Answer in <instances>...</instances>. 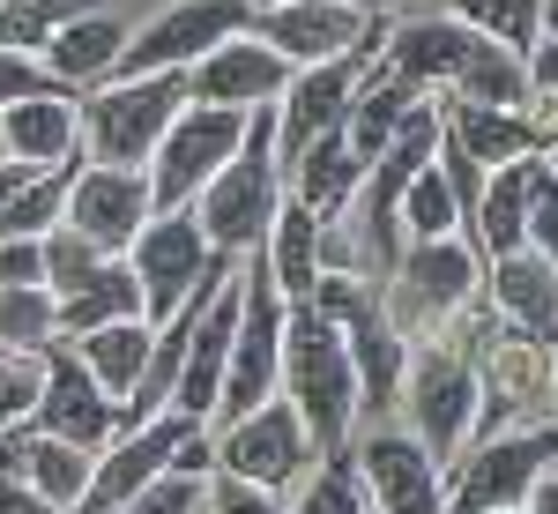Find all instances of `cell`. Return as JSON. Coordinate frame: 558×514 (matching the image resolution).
<instances>
[{"instance_id": "1", "label": "cell", "mask_w": 558, "mask_h": 514, "mask_svg": "<svg viewBox=\"0 0 558 514\" xmlns=\"http://www.w3.org/2000/svg\"><path fill=\"white\" fill-rule=\"evenodd\" d=\"M283 395L299 403V418L313 426V447L320 455H343L365 395H357L350 336L313 299H291V321H283Z\"/></svg>"}, {"instance_id": "2", "label": "cell", "mask_w": 558, "mask_h": 514, "mask_svg": "<svg viewBox=\"0 0 558 514\" xmlns=\"http://www.w3.org/2000/svg\"><path fill=\"white\" fill-rule=\"evenodd\" d=\"M276 210H283V165H276V105H254L246 112V142L239 157L216 171L202 187V231H209L216 254L246 261V254H268V231H276Z\"/></svg>"}, {"instance_id": "3", "label": "cell", "mask_w": 558, "mask_h": 514, "mask_svg": "<svg viewBox=\"0 0 558 514\" xmlns=\"http://www.w3.org/2000/svg\"><path fill=\"white\" fill-rule=\"evenodd\" d=\"M283 321H291V299L276 291L268 276V254L239 261V336H231V373H223V395H216V426L260 410L268 395H283Z\"/></svg>"}, {"instance_id": "4", "label": "cell", "mask_w": 558, "mask_h": 514, "mask_svg": "<svg viewBox=\"0 0 558 514\" xmlns=\"http://www.w3.org/2000/svg\"><path fill=\"white\" fill-rule=\"evenodd\" d=\"M194 105L186 75H142V83H105L83 97V142H89V165H134L149 171L157 142L179 112Z\"/></svg>"}, {"instance_id": "5", "label": "cell", "mask_w": 558, "mask_h": 514, "mask_svg": "<svg viewBox=\"0 0 558 514\" xmlns=\"http://www.w3.org/2000/svg\"><path fill=\"white\" fill-rule=\"evenodd\" d=\"M134 276H142V306H149V321L165 328L186 299H202L209 284L231 276V254H216L209 231H202V216L194 210H157L142 224V239L128 247Z\"/></svg>"}, {"instance_id": "6", "label": "cell", "mask_w": 558, "mask_h": 514, "mask_svg": "<svg viewBox=\"0 0 558 514\" xmlns=\"http://www.w3.org/2000/svg\"><path fill=\"white\" fill-rule=\"evenodd\" d=\"M216 470L246 477V485H268V492H291L313 477L320 463V447H313V426L299 418V403L291 395H268L260 410L246 418H231V426H216Z\"/></svg>"}, {"instance_id": "7", "label": "cell", "mask_w": 558, "mask_h": 514, "mask_svg": "<svg viewBox=\"0 0 558 514\" xmlns=\"http://www.w3.org/2000/svg\"><path fill=\"white\" fill-rule=\"evenodd\" d=\"M254 31V0H172L165 15H149L120 52L112 83H142V75H186L202 52H216L223 38Z\"/></svg>"}, {"instance_id": "8", "label": "cell", "mask_w": 558, "mask_h": 514, "mask_svg": "<svg viewBox=\"0 0 558 514\" xmlns=\"http://www.w3.org/2000/svg\"><path fill=\"white\" fill-rule=\"evenodd\" d=\"M239 142H246V112H231V105H186L172 128H165L157 157H149L157 210H194L202 187L239 157Z\"/></svg>"}, {"instance_id": "9", "label": "cell", "mask_w": 558, "mask_h": 514, "mask_svg": "<svg viewBox=\"0 0 558 514\" xmlns=\"http://www.w3.org/2000/svg\"><path fill=\"white\" fill-rule=\"evenodd\" d=\"M432 157H439V112L417 105V112L402 120V134H395L380 157L365 165V187H357V202H350L357 247H365V254H380L387 268L402 261V247H395V231H402V194H410V179H417Z\"/></svg>"}, {"instance_id": "10", "label": "cell", "mask_w": 558, "mask_h": 514, "mask_svg": "<svg viewBox=\"0 0 558 514\" xmlns=\"http://www.w3.org/2000/svg\"><path fill=\"white\" fill-rule=\"evenodd\" d=\"M476 291V247L462 231L447 239H410L395 261V284H387V313L402 336H432L447 313H462Z\"/></svg>"}, {"instance_id": "11", "label": "cell", "mask_w": 558, "mask_h": 514, "mask_svg": "<svg viewBox=\"0 0 558 514\" xmlns=\"http://www.w3.org/2000/svg\"><path fill=\"white\" fill-rule=\"evenodd\" d=\"M544 463H558V426L544 432H492L447 477V514H492V507H529Z\"/></svg>"}, {"instance_id": "12", "label": "cell", "mask_w": 558, "mask_h": 514, "mask_svg": "<svg viewBox=\"0 0 558 514\" xmlns=\"http://www.w3.org/2000/svg\"><path fill=\"white\" fill-rule=\"evenodd\" d=\"M254 31L291 68H320V60H343V52H373L380 60L387 45V15H357L350 0H276V8H254Z\"/></svg>"}, {"instance_id": "13", "label": "cell", "mask_w": 558, "mask_h": 514, "mask_svg": "<svg viewBox=\"0 0 558 514\" xmlns=\"http://www.w3.org/2000/svg\"><path fill=\"white\" fill-rule=\"evenodd\" d=\"M45 358V387H38V410H31V426L60 432V440H75V447H89V455H105L112 440H120V403L105 395V381L83 366V350L60 336L38 350Z\"/></svg>"}, {"instance_id": "14", "label": "cell", "mask_w": 558, "mask_h": 514, "mask_svg": "<svg viewBox=\"0 0 558 514\" xmlns=\"http://www.w3.org/2000/svg\"><path fill=\"white\" fill-rule=\"evenodd\" d=\"M402 403H410V432L425 440L439 463H454V455L470 447V432H476V403H484V387H476L470 358H454V350H425V358L402 373Z\"/></svg>"}, {"instance_id": "15", "label": "cell", "mask_w": 558, "mask_h": 514, "mask_svg": "<svg viewBox=\"0 0 558 514\" xmlns=\"http://www.w3.org/2000/svg\"><path fill=\"white\" fill-rule=\"evenodd\" d=\"M350 455H357L373 514H447V463L432 455L417 432L380 426V432H365Z\"/></svg>"}, {"instance_id": "16", "label": "cell", "mask_w": 558, "mask_h": 514, "mask_svg": "<svg viewBox=\"0 0 558 514\" xmlns=\"http://www.w3.org/2000/svg\"><path fill=\"white\" fill-rule=\"evenodd\" d=\"M373 68V52H343V60H320V68H299L291 89L276 97V165L291 171L328 134H343L350 97H357V75Z\"/></svg>"}, {"instance_id": "17", "label": "cell", "mask_w": 558, "mask_h": 514, "mask_svg": "<svg viewBox=\"0 0 558 514\" xmlns=\"http://www.w3.org/2000/svg\"><path fill=\"white\" fill-rule=\"evenodd\" d=\"M194 418H179V410H165V418H149V426H134V432H120L97 463H89V485H83V500L68 514H120L149 485V477H165L179 463V447L194 440Z\"/></svg>"}, {"instance_id": "18", "label": "cell", "mask_w": 558, "mask_h": 514, "mask_svg": "<svg viewBox=\"0 0 558 514\" xmlns=\"http://www.w3.org/2000/svg\"><path fill=\"white\" fill-rule=\"evenodd\" d=\"M157 216V194H149V171L134 165H75V187H68V224L97 239L105 254H128L142 239V224Z\"/></svg>"}, {"instance_id": "19", "label": "cell", "mask_w": 558, "mask_h": 514, "mask_svg": "<svg viewBox=\"0 0 558 514\" xmlns=\"http://www.w3.org/2000/svg\"><path fill=\"white\" fill-rule=\"evenodd\" d=\"M291 75H299V68L260 38V31H239V38H223L216 52H202V60L186 68V89H194V105L254 112V105H276V97L291 89Z\"/></svg>"}, {"instance_id": "20", "label": "cell", "mask_w": 558, "mask_h": 514, "mask_svg": "<svg viewBox=\"0 0 558 514\" xmlns=\"http://www.w3.org/2000/svg\"><path fill=\"white\" fill-rule=\"evenodd\" d=\"M231 336H239V268L223 276V291L209 299L202 328L186 336V366H179V387H172V410L209 426L216 418V395H223V373H231Z\"/></svg>"}, {"instance_id": "21", "label": "cell", "mask_w": 558, "mask_h": 514, "mask_svg": "<svg viewBox=\"0 0 558 514\" xmlns=\"http://www.w3.org/2000/svg\"><path fill=\"white\" fill-rule=\"evenodd\" d=\"M89 447H75V440H60V432H45V426H15V432H0V470H15L38 500H52V507L68 514L75 500H83V485H89Z\"/></svg>"}, {"instance_id": "22", "label": "cell", "mask_w": 558, "mask_h": 514, "mask_svg": "<svg viewBox=\"0 0 558 514\" xmlns=\"http://www.w3.org/2000/svg\"><path fill=\"white\" fill-rule=\"evenodd\" d=\"M128 23L112 15V8H89V15H75L60 38L45 45L38 60L52 68V83L60 89H75V97H89V89H105L112 75H120V52H128Z\"/></svg>"}, {"instance_id": "23", "label": "cell", "mask_w": 558, "mask_h": 514, "mask_svg": "<svg viewBox=\"0 0 558 514\" xmlns=\"http://www.w3.org/2000/svg\"><path fill=\"white\" fill-rule=\"evenodd\" d=\"M0 128H8V157L15 165H68L83 150V97L68 89H45V97H23V105H0Z\"/></svg>"}, {"instance_id": "24", "label": "cell", "mask_w": 558, "mask_h": 514, "mask_svg": "<svg viewBox=\"0 0 558 514\" xmlns=\"http://www.w3.org/2000/svg\"><path fill=\"white\" fill-rule=\"evenodd\" d=\"M439 128H447V142H462L484 171H499V165H514V157H536V150H544L536 112H521V105H476V97H454V105L439 112Z\"/></svg>"}, {"instance_id": "25", "label": "cell", "mask_w": 558, "mask_h": 514, "mask_svg": "<svg viewBox=\"0 0 558 514\" xmlns=\"http://www.w3.org/2000/svg\"><path fill=\"white\" fill-rule=\"evenodd\" d=\"M417 105H425V89L410 83L402 68H387V60H373V68L357 75V97H350L343 142H350V150H357V157H365V165H373V157H380L387 142L402 134V120H410Z\"/></svg>"}, {"instance_id": "26", "label": "cell", "mask_w": 558, "mask_h": 514, "mask_svg": "<svg viewBox=\"0 0 558 514\" xmlns=\"http://www.w3.org/2000/svg\"><path fill=\"white\" fill-rule=\"evenodd\" d=\"M536 171H544V150H536V157H514V165H499L492 179H484V202H476V216H470L484 261L529 247V194H536Z\"/></svg>"}, {"instance_id": "27", "label": "cell", "mask_w": 558, "mask_h": 514, "mask_svg": "<svg viewBox=\"0 0 558 514\" xmlns=\"http://www.w3.org/2000/svg\"><path fill=\"white\" fill-rule=\"evenodd\" d=\"M492 299H499V313L514 328H529L536 343H558V268L536 247L492 261Z\"/></svg>"}, {"instance_id": "28", "label": "cell", "mask_w": 558, "mask_h": 514, "mask_svg": "<svg viewBox=\"0 0 558 514\" xmlns=\"http://www.w3.org/2000/svg\"><path fill=\"white\" fill-rule=\"evenodd\" d=\"M75 350H83V366L105 381V395L112 403H128L134 387H142V373H149V350H157V321L149 313H134V321H105V328H89V336H68Z\"/></svg>"}, {"instance_id": "29", "label": "cell", "mask_w": 558, "mask_h": 514, "mask_svg": "<svg viewBox=\"0 0 558 514\" xmlns=\"http://www.w3.org/2000/svg\"><path fill=\"white\" fill-rule=\"evenodd\" d=\"M357 187H365V157L350 150L343 134H328V142H313L299 165H291V194H299L305 210L320 216V224H336V216H350V202H357Z\"/></svg>"}, {"instance_id": "30", "label": "cell", "mask_w": 558, "mask_h": 514, "mask_svg": "<svg viewBox=\"0 0 558 514\" xmlns=\"http://www.w3.org/2000/svg\"><path fill=\"white\" fill-rule=\"evenodd\" d=\"M328 231H336V224H320L299 194H283L276 231H268V276H276L283 299H313V284H320V239H328Z\"/></svg>"}, {"instance_id": "31", "label": "cell", "mask_w": 558, "mask_h": 514, "mask_svg": "<svg viewBox=\"0 0 558 514\" xmlns=\"http://www.w3.org/2000/svg\"><path fill=\"white\" fill-rule=\"evenodd\" d=\"M134 313H149V306H142V276H134L128 254H112L97 276H83L75 291H60V336H89V328L134 321Z\"/></svg>"}, {"instance_id": "32", "label": "cell", "mask_w": 558, "mask_h": 514, "mask_svg": "<svg viewBox=\"0 0 558 514\" xmlns=\"http://www.w3.org/2000/svg\"><path fill=\"white\" fill-rule=\"evenodd\" d=\"M68 187H75V157L31 171L8 194V210H0V239H45V231H60L68 224Z\"/></svg>"}, {"instance_id": "33", "label": "cell", "mask_w": 558, "mask_h": 514, "mask_svg": "<svg viewBox=\"0 0 558 514\" xmlns=\"http://www.w3.org/2000/svg\"><path fill=\"white\" fill-rule=\"evenodd\" d=\"M447 8L470 23L476 38L507 45L514 60H529L544 45V31H551V0H447Z\"/></svg>"}, {"instance_id": "34", "label": "cell", "mask_w": 558, "mask_h": 514, "mask_svg": "<svg viewBox=\"0 0 558 514\" xmlns=\"http://www.w3.org/2000/svg\"><path fill=\"white\" fill-rule=\"evenodd\" d=\"M45 343H60V291L52 284H0V350L38 358Z\"/></svg>"}, {"instance_id": "35", "label": "cell", "mask_w": 558, "mask_h": 514, "mask_svg": "<svg viewBox=\"0 0 558 514\" xmlns=\"http://www.w3.org/2000/svg\"><path fill=\"white\" fill-rule=\"evenodd\" d=\"M402 231H410V239H447V231H462V194H454V179H447L439 157L410 179V194H402Z\"/></svg>"}, {"instance_id": "36", "label": "cell", "mask_w": 558, "mask_h": 514, "mask_svg": "<svg viewBox=\"0 0 558 514\" xmlns=\"http://www.w3.org/2000/svg\"><path fill=\"white\" fill-rule=\"evenodd\" d=\"M97 0H0V45L15 52H45L75 15H89Z\"/></svg>"}, {"instance_id": "37", "label": "cell", "mask_w": 558, "mask_h": 514, "mask_svg": "<svg viewBox=\"0 0 558 514\" xmlns=\"http://www.w3.org/2000/svg\"><path fill=\"white\" fill-rule=\"evenodd\" d=\"M291 514H373L365 500V477H357V455H320V470L299 485V507Z\"/></svg>"}, {"instance_id": "38", "label": "cell", "mask_w": 558, "mask_h": 514, "mask_svg": "<svg viewBox=\"0 0 558 514\" xmlns=\"http://www.w3.org/2000/svg\"><path fill=\"white\" fill-rule=\"evenodd\" d=\"M105 261H112V254H105L97 239H83L75 224L45 231V284H52V291H75L83 276H97V268H105Z\"/></svg>"}, {"instance_id": "39", "label": "cell", "mask_w": 558, "mask_h": 514, "mask_svg": "<svg viewBox=\"0 0 558 514\" xmlns=\"http://www.w3.org/2000/svg\"><path fill=\"white\" fill-rule=\"evenodd\" d=\"M38 387H45V366H38V358H23V350H0V432L31 426V410H38Z\"/></svg>"}, {"instance_id": "40", "label": "cell", "mask_w": 558, "mask_h": 514, "mask_svg": "<svg viewBox=\"0 0 558 514\" xmlns=\"http://www.w3.org/2000/svg\"><path fill=\"white\" fill-rule=\"evenodd\" d=\"M202 507H209V477L165 470V477H149V485H142L120 514H202Z\"/></svg>"}, {"instance_id": "41", "label": "cell", "mask_w": 558, "mask_h": 514, "mask_svg": "<svg viewBox=\"0 0 558 514\" xmlns=\"http://www.w3.org/2000/svg\"><path fill=\"white\" fill-rule=\"evenodd\" d=\"M202 514H291V507H283V492H268V485H246V477H231V470H209V507Z\"/></svg>"}, {"instance_id": "42", "label": "cell", "mask_w": 558, "mask_h": 514, "mask_svg": "<svg viewBox=\"0 0 558 514\" xmlns=\"http://www.w3.org/2000/svg\"><path fill=\"white\" fill-rule=\"evenodd\" d=\"M52 83V68H45L38 52H15V45H0V105H23V97H45ZM75 97V89H68Z\"/></svg>"}, {"instance_id": "43", "label": "cell", "mask_w": 558, "mask_h": 514, "mask_svg": "<svg viewBox=\"0 0 558 514\" xmlns=\"http://www.w3.org/2000/svg\"><path fill=\"white\" fill-rule=\"evenodd\" d=\"M529 247L558 268V171H536V194H529Z\"/></svg>"}, {"instance_id": "44", "label": "cell", "mask_w": 558, "mask_h": 514, "mask_svg": "<svg viewBox=\"0 0 558 514\" xmlns=\"http://www.w3.org/2000/svg\"><path fill=\"white\" fill-rule=\"evenodd\" d=\"M0 284H45V239H0Z\"/></svg>"}, {"instance_id": "45", "label": "cell", "mask_w": 558, "mask_h": 514, "mask_svg": "<svg viewBox=\"0 0 558 514\" xmlns=\"http://www.w3.org/2000/svg\"><path fill=\"white\" fill-rule=\"evenodd\" d=\"M529 97H536V105L558 97V15H551V31H544V45L529 52Z\"/></svg>"}, {"instance_id": "46", "label": "cell", "mask_w": 558, "mask_h": 514, "mask_svg": "<svg viewBox=\"0 0 558 514\" xmlns=\"http://www.w3.org/2000/svg\"><path fill=\"white\" fill-rule=\"evenodd\" d=\"M0 514H60V507H52V500H38V492H31L15 470H0Z\"/></svg>"}, {"instance_id": "47", "label": "cell", "mask_w": 558, "mask_h": 514, "mask_svg": "<svg viewBox=\"0 0 558 514\" xmlns=\"http://www.w3.org/2000/svg\"><path fill=\"white\" fill-rule=\"evenodd\" d=\"M529 514H558V477H536V492H529Z\"/></svg>"}, {"instance_id": "48", "label": "cell", "mask_w": 558, "mask_h": 514, "mask_svg": "<svg viewBox=\"0 0 558 514\" xmlns=\"http://www.w3.org/2000/svg\"><path fill=\"white\" fill-rule=\"evenodd\" d=\"M31 171H38V165H15V157H8V165H0V210H8V194H15V187H23V179H31Z\"/></svg>"}, {"instance_id": "49", "label": "cell", "mask_w": 558, "mask_h": 514, "mask_svg": "<svg viewBox=\"0 0 558 514\" xmlns=\"http://www.w3.org/2000/svg\"><path fill=\"white\" fill-rule=\"evenodd\" d=\"M350 8H357V15H373V23L387 15V0H350Z\"/></svg>"}, {"instance_id": "50", "label": "cell", "mask_w": 558, "mask_h": 514, "mask_svg": "<svg viewBox=\"0 0 558 514\" xmlns=\"http://www.w3.org/2000/svg\"><path fill=\"white\" fill-rule=\"evenodd\" d=\"M551 410H558V343H551Z\"/></svg>"}, {"instance_id": "51", "label": "cell", "mask_w": 558, "mask_h": 514, "mask_svg": "<svg viewBox=\"0 0 558 514\" xmlns=\"http://www.w3.org/2000/svg\"><path fill=\"white\" fill-rule=\"evenodd\" d=\"M0 165H8V128H0Z\"/></svg>"}, {"instance_id": "52", "label": "cell", "mask_w": 558, "mask_h": 514, "mask_svg": "<svg viewBox=\"0 0 558 514\" xmlns=\"http://www.w3.org/2000/svg\"><path fill=\"white\" fill-rule=\"evenodd\" d=\"M492 514H529V507H492Z\"/></svg>"}, {"instance_id": "53", "label": "cell", "mask_w": 558, "mask_h": 514, "mask_svg": "<svg viewBox=\"0 0 558 514\" xmlns=\"http://www.w3.org/2000/svg\"><path fill=\"white\" fill-rule=\"evenodd\" d=\"M254 8H276V0H254Z\"/></svg>"}, {"instance_id": "54", "label": "cell", "mask_w": 558, "mask_h": 514, "mask_svg": "<svg viewBox=\"0 0 558 514\" xmlns=\"http://www.w3.org/2000/svg\"><path fill=\"white\" fill-rule=\"evenodd\" d=\"M551 171H558V150H551Z\"/></svg>"}, {"instance_id": "55", "label": "cell", "mask_w": 558, "mask_h": 514, "mask_svg": "<svg viewBox=\"0 0 558 514\" xmlns=\"http://www.w3.org/2000/svg\"><path fill=\"white\" fill-rule=\"evenodd\" d=\"M551 15H558V0H551Z\"/></svg>"}]
</instances>
